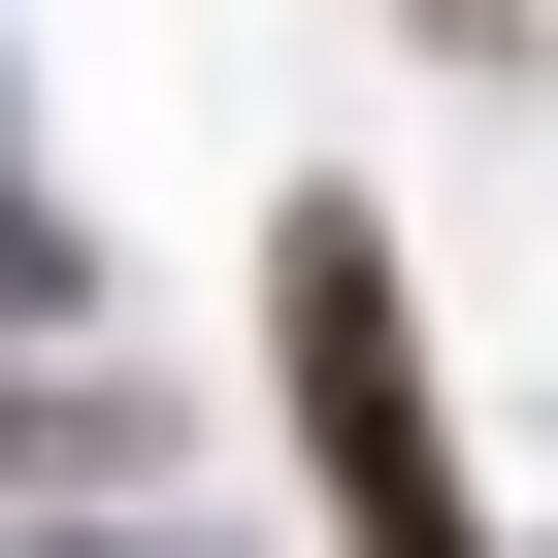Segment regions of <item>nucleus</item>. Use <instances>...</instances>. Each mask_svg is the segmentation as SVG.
I'll return each mask as SVG.
<instances>
[{
  "label": "nucleus",
  "instance_id": "2",
  "mask_svg": "<svg viewBox=\"0 0 558 558\" xmlns=\"http://www.w3.org/2000/svg\"><path fill=\"white\" fill-rule=\"evenodd\" d=\"M66 296H99V263H66V197L0 165V329H66Z\"/></svg>",
  "mask_w": 558,
  "mask_h": 558
},
{
  "label": "nucleus",
  "instance_id": "1",
  "mask_svg": "<svg viewBox=\"0 0 558 558\" xmlns=\"http://www.w3.org/2000/svg\"><path fill=\"white\" fill-rule=\"evenodd\" d=\"M263 329H296V427H329V493H362L395 558H460V460H427V362H395V230H362V197H296V230H263Z\"/></svg>",
  "mask_w": 558,
  "mask_h": 558
},
{
  "label": "nucleus",
  "instance_id": "3",
  "mask_svg": "<svg viewBox=\"0 0 558 558\" xmlns=\"http://www.w3.org/2000/svg\"><path fill=\"white\" fill-rule=\"evenodd\" d=\"M427 34H460V66H493V34H525V0H427Z\"/></svg>",
  "mask_w": 558,
  "mask_h": 558
}]
</instances>
